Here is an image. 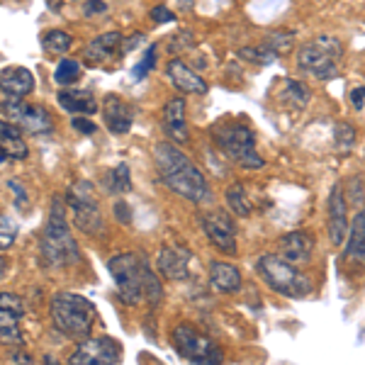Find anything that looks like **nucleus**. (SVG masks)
<instances>
[{
    "mask_svg": "<svg viewBox=\"0 0 365 365\" xmlns=\"http://www.w3.org/2000/svg\"><path fill=\"white\" fill-rule=\"evenodd\" d=\"M108 270L115 280L117 295L127 307H134L139 302H146L154 307V304L161 302L163 287L144 253H117L108 261Z\"/></svg>",
    "mask_w": 365,
    "mask_h": 365,
    "instance_id": "nucleus-1",
    "label": "nucleus"
},
{
    "mask_svg": "<svg viewBox=\"0 0 365 365\" xmlns=\"http://www.w3.org/2000/svg\"><path fill=\"white\" fill-rule=\"evenodd\" d=\"M154 161L158 178L166 182V187L175 195L190 200V202H202L210 197V187L205 180L202 170L190 161L175 144H161L154 146Z\"/></svg>",
    "mask_w": 365,
    "mask_h": 365,
    "instance_id": "nucleus-2",
    "label": "nucleus"
},
{
    "mask_svg": "<svg viewBox=\"0 0 365 365\" xmlns=\"http://www.w3.org/2000/svg\"><path fill=\"white\" fill-rule=\"evenodd\" d=\"M39 253L49 268H66L81 261V251L73 234H71L63 200L56 195L51 197L49 217H46L42 239H39Z\"/></svg>",
    "mask_w": 365,
    "mask_h": 365,
    "instance_id": "nucleus-3",
    "label": "nucleus"
},
{
    "mask_svg": "<svg viewBox=\"0 0 365 365\" xmlns=\"http://www.w3.org/2000/svg\"><path fill=\"white\" fill-rule=\"evenodd\" d=\"M49 317L56 331L73 341H83L93 334L98 322V312L91 299L76 295V292H58L49 304Z\"/></svg>",
    "mask_w": 365,
    "mask_h": 365,
    "instance_id": "nucleus-4",
    "label": "nucleus"
},
{
    "mask_svg": "<svg viewBox=\"0 0 365 365\" xmlns=\"http://www.w3.org/2000/svg\"><path fill=\"white\" fill-rule=\"evenodd\" d=\"M256 270L273 292L287 299H302L312 292V280L295 263L280 258L278 253H263L256 261Z\"/></svg>",
    "mask_w": 365,
    "mask_h": 365,
    "instance_id": "nucleus-5",
    "label": "nucleus"
},
{
    "mask_svg": "<svg viewBox=\"0 0 365 365\" xmlns=\"http://www.w3.org/2000/svg\"><path fill=\"white\" fill-rule=\"evenodd\" d=\"M344 58V44L339 37L319 34L307 42L297 54V66L304 73L314 76L317 81H329L339 73V63Z\"/></svg>",
    "mask_w": 365,
    "mask_h": 365,
    "instance_id": "nucleus-6",
    "label": "nucleus"
},
{
    "mask_svg": "<svg viewBox=\"0 0 365 365\" xmlns=\"http://www.w3.org/2000/svg\"><path fill=\"white\" fill-rule=\"evenodd\" d=\"M215 141L222 149V154L232 158L234 163H239L241 168L258 170L266 166L263 156L256 149V132L249 125L241 122H229L215 129Z\"/></svg>",
    "mask_w": 365,
    "mask_h": 365,
    "instance_id": "nucleus-7",
    "label": "nucleus"
},
{
    "mask_svg": "<svg viewBox=\"0 0 365 365\" xmlns=\"http://www.w3.org/2000/svg\"><path fill=\"white\" fill-rule=\"evenodd\" d=\"M66 202L71 212H73V222L88 237H98L105 234V222H103V212H100V202L96 197V187L88 180H78L71 185Z\"/></svg>",
    "mask_w": 365,
    "mask_h": 365,
    "instance_id": "nucleus-8",
    "label": "nucleus"
},
{
    "mask_svg": "<svg viewBox=\"0 0 365 365\" xmlns=\"http://www.w3.org/2000/svg\"><path fill=\"white\" fill-rule=\"evenodd\" d=\"M170 341H173V349L178 351V356L190 363L207 365V363L225 361L220 346L210 336H205L192 324H178V327L173 329V334H170Z\"/></svg>",
    "mask_w": 365,
    "mask_h": 365,
    "instance_id": "nucleus-9",
    "label": "nucleus"
},
{
    "mask_svg": "<svg viewBox=\"0 0 365 365\" xmlns=\"http://www.w3.org/2000/svg\"><path fill=\"white\" fill-rule=\"evenodd\" d=\"M3 113L5 120H10L20 132L29 134H51L54 132V120L39 105H27L22 98H5L3 100Z\"/></svg>",
    "mask_w": 365,
    "mask_h": 365,
    "instance_id": "nucleus-10",
    "label": "nucleus"
},
{
    "mask_svg": "<svg viewBox=\"0 0 365 365\" xmlns=\"http://www.w3.org/2000/svg\"><path fill=\"white\" fill-rule=\"evenodd\" d=\"M122 361V346L110 336H100V339H83L78 344V349L71 353L68 363L73 365H115Z\"/></svg>",
    "mask_w": 365,
    "mask_h": 365,
    "instance_id": "nucleus-11",
    "label": "nucleus"
},
{
    "mask_svg": "<svg viewBox=\"0 0 365 365\" xmlns=\"http://www.w3.org/2000/svg\"><path fill=\"white\" fill-rule=\"evenodd\" d=\"M202 232L207 234V239L217 246L222 253L234 256L237 253V227H234L232 215L225 210H210L200 217Z\"/></svg>",
    "mask_w": 365,
    "mask_h": 365,
    "instance_id": "nucleus-12",
    "label": "nucleus"
},
{
    "mask_svg": "<svg viewBox=\"0 0 365 365\" xmlns=\"http://www.w3.org/2000/svg\"><path fill=\"white\" fill-rule=\"evenodd\" d=\"M190 261H192V251H187L185 246L178 244H166L158 251L156 268L166 280L180 282L190 278Z\"/></svg>",
    "mask_w": 365,
    "mask_h": 365,
    "instance_id": "nucleus-13",
    "label": "nucleus"
},
{
    "mask_svg": "<svg viewBox=\"0 0 365 365\" xmlns=\"http://www.w3.org/2000/svg\"><path fill=\"white\" fill-rule=\"evenodd\" d=\"M349 237V207H346L344 187L334 185L329 192V239L334 246H344Z\"/></svg>",
    "mask_w": 365,
    "mask_h": 365,
    "instance_id": "nucleus-14",
    "label": "nucleus"
},
{
    "mask_svg": "<svg viewBox=\"0 0 365 365\" xmlns=\"http://www.w3.org/2000/svg\"><path fill=\"white\" fill-rule=\"evenodd\" d=\"M166 73H168V81L175 86V91L180 93H192V96H205L210 91L207 81L202 78L200 73H195L185 61L180 58H170L168 66H166Z\"/></svg>",
    "mask_w": 365,
    "mask_h": 365,
    "instance_id": "nucleus-15",
    "label": "nucleus"
},
{
    "mask_svg": "<svg viewBox=\"0 0 365 365\" xmlns=\"http://www.w3.org/2000/svg\"><path fill=\"white\" fill-rule=\"evenodd\" d=\"M275 246H278L280 258L295 263V266H304L312 258V251H314V239L304 232H287L278 239Z\"/></svg>",
    "mask_w": 365,
    "mask_h": 365,
    "instance_id": "nucleus-16",
    "label": "nucleus"
},
{
    "mask_svg": "<svg viewBox=\"0 0 365 365\" xmlns=\"http://www.w3.org/2000/svg\"><path fill=\"white\" fill-rule=\"evenodd\" d=\"M163 132L168 134V139L173 144H185L190 139V132H187V122H185V100L180 96L170 98L163 108Z\"/></svg>",
    "mask_w": 365,
    "mask_h": 365,
    "instance_id": "nucleus-17",
    "label": "nucleus"
},
{
    "mask_svg": "<svg viewBox=\"0 0 365 365\" xmlns=\"http://www.w3.org/2000/svg\"><path fill=\"white\" fill-rule=\"evenodd\" d=\"M100 110H103L105 127H108L113 134H127L129 129H132L134 113H132V108H129V105L122 98L105 96L103 108H100Z\"/></svg>",
    "mask_w": 365,
    "mask_h": 365,
    "instance_id": "nucleus-18",
    "label": "nucleus"
},
{
    "mask_svg": "<svg viewBox=\"0 0 365 365\" xmlns=\"http://www.w3.org/2000/svg\"><path fill=\"white\" fill-rule=\"evenodd\" d=\"M34 91V76L25 66H8L0 71V93L3 98H27Z\"/></svg>",
    "mask_w": 365,
    "mask_h": 365,
    "instance_id": "nucleus-19",
    "label": "nucleus"
},
{
    "mask_svg": "<svg viewBox=\"0 0 365 365\" xmlns=\"http://www.w3.org/2000/svg\"><path fill=\"white\" fill-rule=\"evenodd\" d=\"M210 282L217 292L232 295V292L241 290V270L237 266H232V263L212 261L210 263Z\"/></svg>",
    "mask_w": 365,
    "mask_h": 365,
    "instance_id": "nucleus-20",
    "label": "nucleus"
},
{
    "mask_svg": "<svg viewBox=\"0 0 365 365\" xmlns=\"http://www.w3.org/2000/svg\"><path fill=\"white\" fill-rule=\"evenodd\" d=\"M120 44H122L120 32H105L86 46L83 58L88 63H93V66H98V63H105L108 58H113L117 54V49H120Z\"/></svg>",
    "mask_w": 365,
    "mask_h": 365,
    "instance_id": "nucleus-21",
    "label": "nucleus"
},
{
    "mask_svg": "<svg viewBox=\"0 0 365 365\" xmlns=\"http://www.w3.org/2000/svg\"><path fill=\"white\" fill-rule=\"evenodd\" d=\"M0 158H27V144L10 120H0Z\"/></svg>",
    "mask_w": 365,
    "mask_h": 365,
    "instance_id": "nucleus-22",
    "label": "nucleus"
},
{
    "mask_svg": "<svg viewBox=\"0 0 365 365\" xmlns=\"http://www.w3.org/2000/svg\"><path fill=\"white\" fill-rule=\"evenodd\" d=\"M58 105L71 115H96L98 100L93 98L91 91H58Z\"/></svg>",
    "mask_w": 365,
    "mask_h": 365,
    "instance_id": "nucleus-23",
    "label": "nucleus"
},
{
    "mask_svg": "<svg viewBox=\"0 0 365 365\" xmlns=\"http://www.w3.org/2000/svg\"><path fill=\"white\" fill-rule=\"evenodd\" d=\"M349 246H346V258L365 261V207L356 212L349 227Z\"/></svg>",
    "mask_w": 365,
    "mask_h": 365,
    "instance_id": "nucleus-24",
    "label": "nucleus"
},
{
    "mask_svg": "<svg viewBox=\"0 0 365 365\" xmlns=\"http://www.w3.org/2000/svg\"><path fill=\"white\" fill-rule=\"evenodd\" d=\"M103 185L108 187L115 195H127L132 190V175H129V166L127 163H117L115 168H110L103 178Z\"/></svg>",
    "mask_w": 365,
    "mask_h": 365,
    "instance_id": "nucleus-25",
    "label": "nucleus"
},
{
    "mask_svg": "<svg viewBox=\"0 0 365 365\" xmlns=\"http://www.w3.org/2000/svg\"><path fill=\"white\" fill-rule=\"evenodd\" d=\"M225 200H227V207L234 212L237 217H251V200L246 197V187L241 182H232L225 192Z\"/></svg>",
    "mask_w": 365,
    "mask_h": 365,
    "instance_id": "nucleus-26",
    "label": "nucleus"
},
{
    "mask_svg": "<svg viewBox=\"0 0 365 365\" xmlns=\"http://www.w3.org/2000/svg\"><path fill=\"white\" fill-rule=\"evenodd\" d=\"M20 317L10 309H0V341L10 346H22V334L17 327Z\"/></svg>",
    "mask_w": 365,
    "mask_h": 365,
    "instance_id": "nucleus-27",
    "label": "nucleus"
},
{
    "mask_svg": "<svg viewBox=\"0 0 365 365\" xmlns=\"http://www.w3.org/2000/svg\"><path fill=\"white\" fill-rule=\"evenodd\" d=\"M71 44H73V39H71V34L63 32V29H49L42 37V46L49 54H63V51L71 49Z\"/></svg>",
    "mask_w": 365,
    "mask_h": 365,
    "instance_id": "nucleus-28",
    "label": "nucleus"
},
{
    "mask_svg": "<svg viewBox=\"0 0 365 365\" xmlns=\"http://www.w3.org/2000/svg\"><path fill=\"white\" fill-rule=\"evenodd\" d=\"M81 73H83V68H81L78 61H73V58H63V61H58V66L54 71V81L58 86H71L81 78Z\"/></svg>",
    "mask_w": 365,
    "mask_h": 365,
    "instance_id": "nucleus-29",
    "label": "nucleus"
},
{
    "mask_svg": "<svg viewBox=\"0 0 365 365\" xmlns=\"http://www.w3.org/2000/svg\"><path fill=\"white\" fill-rule=\"evenodd\" d=\"M282 100H285L287 105H292V108H304L307 100H309L307 86L299 83V81H287L285 91H282Z\"/></svg>",
    "mask_w": 365,
    "mask_h": 365,
    "instance_id": "nucleus-30",
    "label": "nucleus"
},
{
    "mask_svg": "<svg viewBox=\"0 0 365 365\" xmlns=\"http://www.w3.org/2000/svg\"><path fill=\"white\" fill-rule=\"evenodd\" d=\"M154 68H156V46H149V49L144 51V56H141L139 61L134 63V68H132V81L146 78V76H149Z\"/></svg>",
    "mask_w": 365,
    "mask_h": 365,
    "instance_id": "nucleus-31",
    "label": "nucleus"
},
{
    "mask_svg": "<svg viewBox=\"0 0 365 365\" xmlns=\"http://www.w3.org/2000/svg\"><path fill=\"white\" fill-rule=\"evenodd\" d=\"M17 237V222L10 215H0V249H10Z\"/></svg>",
    "mask_w": 365,
    "mask_h": 365,
    "instance_id": "nucleus-32",
    "label": "nucleus"
},
{
    "mask_svg": "<svg viewBox=\"0 0 365 365\" xmlns=\"http://www.w3.org/2000/svg\"><path fill=\"white\" fill-rule=\"evenodd\" d=\"M292 39H295V37H292L290 32H273V34H270V39L266 42V46L273 51L275 56H280L292 46Z\"/></svg>",
    "mask_w": 365,
    "mask_h": 365,
    "instance_id": "nucleus-33",
    "label": "nucleus"
},
{
    "mask_svg": "<svg viewBox=\"0 0 365 365\" xmlns=\"http://www.w3.org/2000/svg\"><path fill=\"white\" fill-rule=\"evenodd\" d=\"M353 144H356V129L349 127V125H339L336 129V146L341 154H349L353 149Z\"/></svg>",
    "mask_w": 365,
    "mask_h": 365,
    "instance_id": "nucleus-34",
    "label": "nucleus"
},
{
    "mask_svg": "<svg viewBox=\"0 0 365 365\" xmlns=\"http://www.w3.org/2000/svg\"><path fill=\"white\" fill-rule=\"evenodd\" d=\"M0 309H10V312H15L17 317H22V312H25L22 299L13 295V292H0Z\"/></svg>",
    "mask_w": 365,
    "mask_h": 365,
    "instance_id": "nucleus-35",
    "label": "nucleus"
},
{
    "mask_svg": "<svg viewBox=\"0 0 365 365\" xmlns=\"http://www.w3.org/2000/svg\"><path fill=\"white\" fill-rule=\"evenodd\" d=\"M71 127L76 129V132H81V134H93L96 132V125H93L91 120H86V115H78V117H73V122H71Z\"/></svg>",
    "mask_w": 365,
    "mask_h": 365,
    "instance_id": "nucleus-36",
    "label": "nucleus"
},
{
    "mask_svg": "<svg viewBox=\"0 0 365 365\" xmlns=\"http://www.w3.org/2000/svg\"><path fill=\"white\" fill-rule=\"evenodd\" d=\"M105 10H108V5H105L103 0H88L83 13H86V17H96V15H103Z\"/></svg>",
    "mask_w": 365,
    "mask_h": 365,
    "instance_id": "nucleus-37",
    "label": "nucleus"
},
{
    "mask_svg": "<svg viewBox=\"0 0 365 365\" xmlns=\"http://www.w3.org/2000/svg\"><path fill=\"white\" fill-rule=\"evenodd\" d=\"M151 20L161 25V22H173V20H175V15L170 13L168 8H154V10H151Z\"/></svg>",
    "mask_w": 365,
    "mask_h": 365,
    "instance_id": "nucleus-38",
    "label": "nucleus"
},
{
    "mask_svg": "<svg viewBox=\"0 0 365 365\" xmlns=\"http://www.w3.org/2000/svg\"><path fill=\"white\" fill-rule=\"evenodd\" d=\"M349 100H351V105L356 110H363V105H365V88H356V91H351Z\"/></svg>",
    "mask_w": 365,
    "mask_h": 365,
    "instance_id": "nucleus-39",
    "label": "nucleus"
},
{
    "mask_svg": "<svg viewBox=\"0 0 365 365\" xmlns=\"http://www.w3.org/2000/svg\"><path fill=\"white\" fill-rule=\"evenodd\" d=\"M115 217L122 222V225H129V220H132V215H129V207L125 202H115Z\"/></svg>",
    "mask_w": 365,
    "mask_h": 365,
    "instance_id": "nucleus-40",
    "label": "nucleus"
},
{
    "mask_svg": "<svg viewBox=\"0 0 365 365\" xmlns=\"http://www.w3.org/2000/svg\"><path fill=\"white\" fill-rule=\"evenodd\" d=\"M5 268H8V261H5V258L0 256V278L5 275Z\"/></svg>",
    "mask_w": 365,
    "mask_h": 365,
    "instance_id": "nucleus-41",
    "label": "nucleus"
}]
</instances>
